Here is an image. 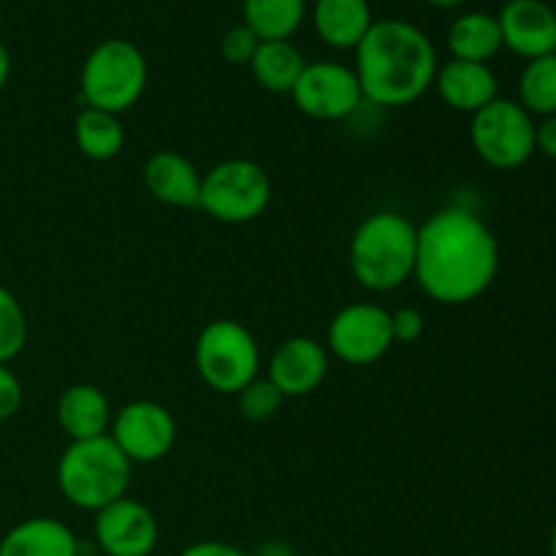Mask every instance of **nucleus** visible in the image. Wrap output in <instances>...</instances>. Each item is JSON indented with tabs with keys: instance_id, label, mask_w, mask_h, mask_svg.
Listing matches in <instances>:
<instances>
[{
	"instance_id": "32",
	"label": "nucleus",
	"mask_w": 556,
	"mask_h": 556,
	"mask_svg": "<svg viewBox=\"0 0 556 556\" xmlns=\"http://www.w3.org/2000/svg\"><path fill=\"white\" fill-rule=\"evenodd\" d=\"M250 556H296V552H293L291 543L286 541H266L258 552Z\"/></svg>"
},
{
	"instance_id": "22",
	"label": "nucleus",
	"mask_w": 556,
	"mask_h": 556,
	"mask_svg": "<svg viewBox=\"0 0 556 556\" xmlns=\"http://www.w3.org/2000/svg\"><path fill=\"white\" fill-rule=\"evenodd\" d=\"M307 11V0H242V25L258 41H291Z\"/></svg>"
},
{
	"instance_id": "14",
	"label": "nucleus",
	"mask_w": 556,
	"mask_h": 556,
	"mask_svg": "<svg viewBox=\"0 0 556 556\" xmlns=\"http://www.w3.org/2000/svg\"><path fill=\"white\" fill-rule=\"evenodd\" d=\"M503 47L525 60L554 52L556 11L546 0H508L497 14Z\"/></svg>"
},
{
	"instance_id": "7",
	"label": "nucleus",
	"mask_w": 556,
	"mask_h": 556,
	"mask_svg": "<svg viewBox=\"0 0 556 556\" xmlns=\"http://www.w3.org/2000/svg\"><path fill=\"white\" fill-rule=\"evenodd\" d=\"M269 201V172L248 157H228L201 174L199 206L217 223L244 226V223L258 220Z\"/></svg>"
},
{
	"instance_id": "1",
	"label": "nucleus",
	"mask_w": 556,
	"mask_h": 556,
	"mask_svg": "<svg viewBox=\"0 0 556 556\" xmlns=\"http://www.w3.org/2000/svg\"><path fill=\"white\" fill-rule=\"evenodd\" d=\"M500 271V242L472 210L445 206L418 226L413 280L432 302L462 307L481 299Z\"/></svg>"
},
{
	"instance_id": "10",
	"label": "nucleus",
	"mask_w": 556,
	"mask_h": 556,
	"mask_svg": "<svg viewBox=\"0 0 556 556\" xmlns=\"http://www.w3.org/2000/svg\"><path fill=\"white\" fill-rule=\"evenodd\" d=\"M293 106L309 119L337 123L348 119L364 106L362 85L351 65L337 60H315L304 65L302 76L291 90Z\"/></svg>"
},
{
	"instance_id": "24",
	"label": "nucleus",
	"mask_w": 556,
	"mask_h": 556,
	"mask_svg": "<svg viewBox=\"0 0 556 556\" xmlns=\"http://www.w3.org/2000/svg\"><path fill=\"white\" fill-rule=\"evenodd\" d=\"M519 103L532 117L556 114V52L527 60L519 76Z\"/></svg>"
},
{
	"instance_id": "27",
	"label": "nucleus",
	"mask_w": 556,
	"mask_h": 556,
	"mask_svg": "<svg viewBox=\"0 0 556 556\" xmlns=\"http://www.w3.org/2000/svg\"><path fill=\"white\" fill-rule=\"evenodd\" d=\"M258 38L250 27L237 25V27H228L220 38V54L226 63L231 65H250L253 60L255 49H258Z\"/></svg>"
},
{
	"instance_id": "2",
	"label": "nucleus",
	"mask_w": 556,
	"mask_h": 556,
	"mask_svg": "<svg viewBox=\"0 0 556 556\" xmlns=\"http://www.w3.org/2000/svg\"><path fill=\"white\" fill-rule=\"evenodd\" d=\"M356 71L364 103L402 109L421 101L434 85L438 49L427 33L407 20H375L356 49Z\"/></svg>"
},
{
	"instance_id": "25",
	"label": "nucleus",
	"mask_w": 556,
	"mask_h": 556,
	"mask_svg": "<svg viewBox=\"0 0 556 556\" xmlns=\"http://www.w3.org/2000/svg\"><path fill=\"white\" fill-rule=\"evenodd\" d=\"M27 345V315L20 299L0 286V364H11Z\"/></svg>"
},
{
	"instance_id": "34",
	"label": "nucleus",
	"mask_w": 556,
	"mask_h": 556,
	"mask_svg": "<svg viewBox=\"0 0 556 556\" xmlns=\"http://www.w3.org/2000/svg\"><path fill=\"white\" fill-rule=\"evenodd\" d=\"M424 3L434 5V9H459V5H465L467 0H424Z\"/></svg>"
},
{
	"instance_id": "26",
	"label": "nucleus",
	"mask_w": 556,
	"mask_h": 556,
	"mask_svg": "<svg viewBox=\"0 0 556 556\" xmlns=\"http://www.w3.org/2000/svg\"><path fill=\"white\" fill-rule=\"evenodd\" d=\"M282 402H286V396H282L280 391L269 383V380L261 378V375L253 380V383H248L237 394L239 413H242V418H248V421H253V424L275 418L277 413H280Z\"/></svg>"
},
{
	"instance_id": "35",
	"label": "nucleus",
	"mask_w": 556,
	"mask_h": 556,
	"mask_svg": "<svg viewBox=\"0 0 556 556\" xmlns=\"http://www.w3.org/2000/svg\"><path fill=\"white\" fill-rule=\"evenodd\" d=\"M548 554L556 556V521H554V527H552V538H548Z\"/></svg>"
},
{
	"instance_id": "8",
	"label": "nucleus",
	"mask_w": 556,
	"mask_h": 556,
	"mask_svg": "<svg viewBox=\"0 0 556 556\" xmlns=\"http://www.w3.org/2000/svg\"><path fill=\"white\" fill-rule=\"evenodd\" d=\"M470 141L486 166L514 172L535 155V119L519 101L497 96L472 114Z\"/></svg>"
},
{
	"instance_id": "5",
	"label": "nucleus",
	"mask_w": 556,
	"mask_h": 556,
	"mask_svg": "<svg viewBox=\"0 0 556 556\" xmlns=\"http://www.w3.org/2000/svg\"><path fill=\"white\" fill-rule=\"evenodd\" d=\"M150 81L144 52L125 38L96 43L79 71V92L85 106L123 114L141 101Z\"/></svg>"
},
{
	"instance_id": "17",
	"label": "nucleus",
	"mask_w": 556,
	"mask_h": 556,
	"mask_svg": "<svg viewBox=\"0 0 556 556\" xmlns=\"http://www.w3.org/2000/svg\"><path fill=\"white\" fill-rule=\"evenodd\" d=\"M54 416H58L65 438L76 443V440H92L109 434L114 410L109 405V396L98 386L74 383L60 394Z\"/></svg>"
},
{
	"instance_id": "4",
	"label": "nucleus",
	"mask_w": 556,
	"mask_h": 556,
	"mask_svg": "<svg viewBox=\"0 0 556 556\" xmlns=\"http://www.w3.org/2000/svg\"><path fill=\"white\" fill-rule=\"evenodd\" d=\"M134 465L109 434L76 440L60 454L58 489L74 508L98 514L128 494Z\"/></svg>"
},
{
	"instance_id": "29",
	"label": "nucleus",
	"mask_w": 556,
	"mask_h": 556,
	"mask_svg": "<svg viewBox=\"0 0 556 556\" xmlns=\"http://www.w3.org/2000/svg\"><path fill=\"white\" fill-rule=\"evenodd\" d=\"M22 400H25V391H22L20 378L9 364H0V421L14 418L22 410Z\"/></svg>"
},
{
	"instance_id": "11",
	"label": "nucleus",
	"mask_w": 556,
	"mask_h": 556,
	"mask_svg": "<svg viewBox=\"0 0 556 556\" xmlns=\"http://www.w3.org/2000/svg\"><path fill=\"white\" fill-rule=\"evenodd\" d=\"M109 438L128 456L130 465H155L177 443V421L161 402L134 400L114 410Z\"/></svg>"
},
{
	"instance_id": "37",
	"label": "nucleus",
	"mask_w": 556,
	"mask_h": 556,
	"mask_svg": "<svg viewBox=\"0 0 556 556\" xmlns=\"http://www.w3.org/2000/svg\"><path fill=\"white\" fill-rule=\"evenodd\" d=\"M554 52H556V43H554Z\"/></svg>"
},
{
	"instance_id": "6",
	"label": "nucleus",
	"mask_w": 556,
	"mask_h": 556,
	"mask_svg": "<svg viewBox=\"0 0 556 556\" xmlns=\"http://www.w3.org/2000/svg\"><path fill=\"white\" fill-rule=\"evenodd\" d=\"M193 364L206 389L223 396H237L261 375L258 340L239 320H210L195 337Z\"/></svg>"
},
{
	"instance_id": "9",
	"label": "nucleus",
	"mask_w": 556,
	"mask_h": 556,
	"mask_svg": "<svg viewBox=\"0 0 556 556\" xmlns=\"http://www.w3.org/2000/svg\"><path fill=\"white\" fill-rule=\"evenodd\" d=\"M394 345L391 313L375 302H353L342 307L326 329V351L351 367L380 362Z\"/></svg>"
},
{
	"instance_id": "12",
	"label": "nucleus",
	"mask_w": 556,
	"mask_h": 556,
	"mask_svg": "<svg viewBox=\"0 0 556 556\" xmlns=\"http://www.w3.org/2000/svg\"><path fill=\"white\" fill-rule=\"evenodd\" d=\"M92 538L101 556H150L155 552L161 530L155 514L144 503L125 494L123 500L98 510Z\"/></svg>"
},
{
	"instance_id": "3",
	"label": "nucleus",
	"mask_w": 556,
	"mask_h": 556,
	"mask_svg": "<svg viewBox=\"0 0 556 556\" xmlns=\"http://www.w3.org/2000/svg\"><path fill=\"white\" fill-rule=\"evenodd\" d=\"M418 226L400 212H372L358 223L348 248L351 275L364 291L391 293L413 280Z\"/></svg>"
},
{
	"instance_id": "23",
	"label": "nucleus",
	"mask_w": 556,
	"mask_h": 556,
	"mask_svg": "<svg viewBox=\"0 0 556 556\" xmlns=\"http://www.w3.org/2000/svg\"><path fill=\"white\" fill-rule=\"evenodd\" d=\"M74 141L81 155L96 163H106L123 152L125 128L117 114L85 106L74 119Z\"/></svg>"
},
{
	"instance_id": "18",
	"label": "nucleus",
	"mask_w": 556,
	"mask_h": 556,
	"mask_svg": "<svg viewBox=\"0 0 556 556\" xmlns=\"http://www.w3.org/2000/svg\"><path fill=\"white\" fill-rule=\"evenodd\" d=\"M309 20L320 41L331 49H356L375 25L369 0H315Z\"/></svg>"
},
{
	"instance_id": "33",
	"label": "nucleus",
	"mask_w": 556,
	"mask_h": 556,
	"mask_svg": "<svg viewBox=\"0 0 556 556\" xmlns=\"http://www.w3.org/2000/svg\"><path fill=\"white\" fill-rule=\"evenodd\" d=\"M9 79H11V52L9 47L0 41V92H3V87L9 85Z\"/></svg>"
},
{
	"instance_id": "15",
	"label": "nucleus",
	"mask_w": 556,
	"mask_h": 556,
	"mask_svg": "<svg viewBox=\"0 0 556 556\" xmlns=\"http://www.w3.org/2000/svg\"><path fill=\"white\" fill-rule=\"evenodd\" d=\"M141 182L147 193L166 206L188 210L199 206L201 195V172L190 157L174 150H157L147 157L141 168Z\"/></svg>"
},
{
	"instance_id": "30",
	"label": "nucleus",
	"mask_w": 556,
	"mask_h": 556,
	"mask_svg": "<svg viewBox=\"0 0 556 556\" xmlns=\"http://www.w3.org/2000/svg\"><path fill=\"white\" fill-rule=\"evenodd\" d=\"M177 556H250L239 546H231L226 541H195L185 546Z\"/></svg>"
},
{
	"instance_id": "13",
	"label": "nucleus",
	"mask_w": 556,
	"mask_h": 556,
	"mask_svg": "<svg viewBox=\"0 0 556 556\" xmlns=\"http://www.w3.org/2000/svg\"><path fill=\"white\" fill-rule=\"evenodd\" d=\"M329 375V351L315 337H288L266 362L264 378L280 391L286 400L309 396L324 386Z\"/></svg>"
},
{
	"instance_id": "16",
	"label": "nucleus",
	"mask_w": 556,
	"mask_h": 556,
	"mask_svg": "<svg viewBox=\"0 0 556 556\" xmlns=\"http://www.w3.org/2000/svg\"><path fill=\"white\" fill-rule=\"evenodd\" d=\"M434 90L440 101L448 109L462 114L481 112L486 103L497 98V76L489 68V63H470V60H454L440 65L434 74Z\"/></svg>"
},
{
	"instance_id": "36",
	"label": "nucleus",
	"mask_w": 556,
	"mask_h": 556,
	"mask_svg": "<svg viewBox=\"0 0 556 556\" xmlns=\"http://www.w3.org/2000/svg\"><path fill=\"white\" fill-rule=\"evenodd\" d=\"M315 3V0H307V5H313Z\"/></svg>"
},
{
	"instance_id": "28",
	"label": "nucleus",
	"mask_w": 556,
	"mask_h": 556,
	"mask_svg": "<svg viewBox=\"0 0 556 556\" xmlns=\"http://www.w3.org/2000/svg\"><path fill=\"white\" fill-rule=\"evenodd\" d=\"M427 331V320L418 313L416 307H400L391 313V334H394V342H405V345H413L418 342Z\"/></svg>"
},
{
	"instance_id": "21",
	"label": "nucleus",
	"mask_w": 556,
	"mask_h": 556,
	"mask_svg": "<svg viewBox=\"0 0 556 556\" xmlns=\"http://www.w3.org/2000/svg\"><path fill=\"white\" fill-rule=\"evenodd\" d=\"M448 49L454 60L489 63L503 49V33L494 14L486 11H467L451 22Z\"/></svg>"
},
{
	"instance_id": "19",
	"label": "nucleus",
	"mask_w": 556,
	"mask_h": 556,
	"mask_svg": "<svg viewBox=\"0 0 556 556\" xmlns=\"http://www.w3.org/2000/svg\"><path fill=\"white\" fill-rule=\"evenodd\" d=\"M0 556H79V541L60 519L30 516L0 538Z\"/></svg>"
},
{
	"instance_id": "20",
	"label": "nucleus",
	"mask_w": 556,
	"mask_h": 556,
	"mask_svg": "<svg viewBox=\"0 0 556 556\" xmlns=\"http://www.w3.org/2000/svg\"><path fill=\"white\" fill-rule=\"evenodd\" d=\"M304 65L307 60L293 41H261L250 60V74L266 92L291 96Z\"/></svg>"
},
{
	"instance_id": "31",
	"label": "nucleus",
	"mask_w": 556,
	"mask_h": 556,
	"mask_svg": "<svg viewBox=\"0 0 556 556\" xmlns=\"http://www.w3.org/2000/svg\"><path fill=\"white\" fill-rule=\"evenodd\" d=\"M535 152L556 161V114L541 117V123L535 125Z\"/></svg>"
}]
</instances>
